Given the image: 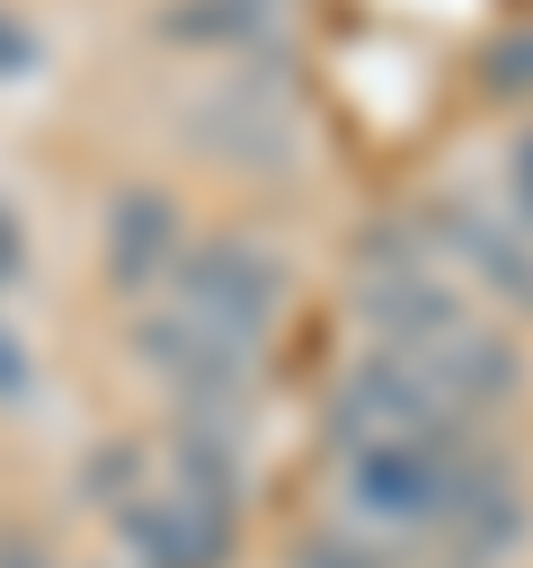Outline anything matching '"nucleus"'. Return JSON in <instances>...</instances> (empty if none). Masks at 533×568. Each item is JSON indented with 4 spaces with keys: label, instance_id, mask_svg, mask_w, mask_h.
I'll list each match as a JSON object with an SVG mask.
<instances>
[{
    "label": "nucleus",
    "instance_id": "1",
    "mask_svg": "<svg viewBox=\"0 0 533 568\" xmlns=\"http://www.w3.org/2000/svg\"><path fill=\"white\" fill-rule=\"evenodd\" d=\"M266 27H275V0H178L160 18V36L187 53H249V36Z\"/></svg>",
    "mask_w": 533,
    "mask_h": 568
}]
</instances>
